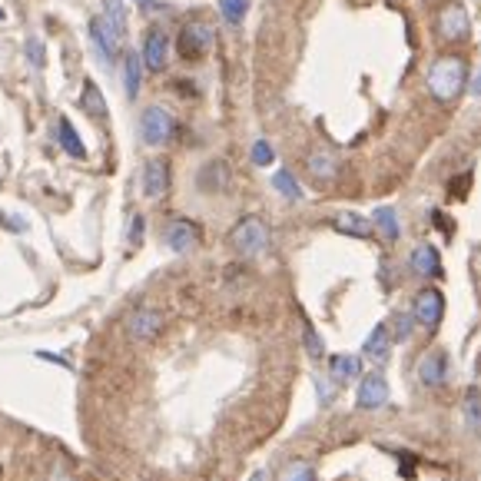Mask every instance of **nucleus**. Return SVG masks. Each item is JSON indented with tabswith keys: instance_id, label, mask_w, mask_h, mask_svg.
Masks as SVG:
<instances>
[{
	"instance_id": "1",
	"label": "nucleus",
	"mask_w": 481,
	"mask_h": 481,
	"mask_svg": "<svg viewBox=\"0 0 481 481\" xmlns=\"http://www.w3.org/2000/svg\"><path fill=\"white\" fill-rule=\"evenodd\" d=\"M465 83H469V64H465V57H458V53L438 57V60L429 67V74H425V87H429V93L438 103H455L458 97H461Z\"/></svg>"
},
{
	"instance_id": "2",
	"label": "nucleus",
	"mask_w": 481,
	"mask_h": 481,
	"mask_svg": "<svg viewBox=\"0 0 481 481\" xmlns=\"http://www.w3.org/2000/svg\"><path fill=\"white\" fill-rule=\"evenodd\" d=\"M269 226L263 216H242L240 223L229 233V246L242 256V259H259L269 249Z\"/></svg>"
},
{
	"instance_id": "3",
	"label": "nucleus",
	"mask_w": 481,
	"mask_h": 481,
	"mask_svg": "<svg viewBox=\"0 0 481 481\" xmlns=\"http://www.w3.org/2000/svg\"><path fill=\"white\" fill-rule=\"evenodd\" d=\"M173 130H177V123H173V116L166 114L163 106H146L143 116H139V139H143L146 146H163V143H170Z\"/></svg>"
},
{
	"instance_id": "4",
	"label": "nucleus",
	"mask_w": 481,
	"mask_h": 481,
	"mask_svg": "<svg viewBox=\"0 0 481 481\" xmlns=\"http://www.w3.org/2000/svg\"><path fill=\"white\" fill-rule=\"evenodd\" d=\"M177 47L186 60H200V57H206L209 47H213V27L206 24V20H186L183 30H179Z\"/></svg>"
},
{
	"instance_id": "5",
	"label": "nucleus",
	"mask_w": 481,
	"mask_h": 481,
	"mask_svg": "<svg viewBox=\"0 0 481 481\" xmlns=\"http://www.w3.org/2000/svg\"><path fill=\"white\" fill-rule=\"evenodd\" d=\"M435 30H438V37H442L445 43H458V40H465L469 37V30H471L469 11H465L458 0L445 4L442 11H438V17H435Z\"/></svg>"
},
{
	"instance_id": "6",
	"label": "nucleus",
	"mask_w": 481,
	"mask_h": 481,
	"mask_svg": "<svg viewBox=\"0 0 481 481\" xmlns=\"http://www.w3.org/2000/svg\"><path fill=\"white\" fill-rule=\"evenodd\" d=\"M355 406L362 412H375V408L389 406V382L382 372H368L359 382V392H355Z\"/></svg>"
},
{
	"instance_id": "7",
	"label": "nucleus",
	"mask_w": 481,
	"mask_h": 481,
	"mask_svg": "<svg viewBox=\"0 0 481 481\" xmlns=\"http://www.w3.org/2000/svg\"><path fill=\"white\" fill-rule=\"evenodd\" d=\"M412 316H415V322H422L425 329H435L445 316V296L435 289V286L422 289L415 296V303H412Z\"/></svg>"
},
{
	"instance_id": "8",
	"label": "nucleus",
	"mask_w": 481,
	"mask_h": 481,
	"mask_svg": "<svg viewBox=\"0 0 481 481\" xmlns=\"http://www.w3.org/2000/svg\"><path fill=\"white\" fill-rule=\"evenodd\" d=\"M163 242H166V249H173V253H193L196 246H200V226L193 223V219H173L170 226H166L163 233Z\"/></svg>"
},
{
	"instance_id": "9",
	"label": "nucleus",
	"mask_w": 481,
	"mask_h": 481,
	"mask_svg": "<svg viewBox=\"0 0 481 481\" xmlns=\"http://www.w3.org/2000/svg\"><path fill=\"white\" fill-rule=\"evenodd\" d=\"M139 60H143V67L153 70V74H160V70L166 67V60H170V37H166L160 27H150V30H146Z\"/></svg>"
},
{
	"instance_id": "10",
	"label": "nucleus",
	"mask_w": 481,
	"mask_h": 481,
	"mask_svg": "<svg viewBox=\"0 0 481 481\" xmlns=\"http://www.w3.org/2000/svg\"><path fill=\"white\" fill-rule=\"evenodd\" d=\"M90 37H93V43H97V53L110 64V60L116 57V51H120L123 34H120V30H116V27L100 13V17H93V20H90Z\"/></svg>"
},
{
	"instance_id": "11",
	"label": "nucleus",
	"mask_w": 481,
	"mask_h": 481,
	"mask_svg": "<svg viewBox=\"0 0 481 481\" xmlns=\"http://www.w3.org/2000/svg\"><path fill=\"white\" fill-rule=\"evenodd\" d=\"M160 329H163V316H160L156 309H137V312L127 319L130 339H137V343H150V339H156Z\"/></svg>"
},
{
	"instance_id": "12",
	"label": "nucleus",
	"mask_w": 481,
	"mask_h": 481,
	"mask_svg": "<svg viewBox=\"0 0 481 481\" xmlns=\"http://www.w3.org/2000/svg\"><path fill=\"white\" fill-rule=\"evenodd\" d=\"M408 269H412L418 279L442 276V256H438V249H435L431 242H422V246H415L412 256H408Z\"/></svg>"
},
{
	"instance_id": "13",
	"label": "nucleus",
	"mask_w": 481,
	"mask_h": 481,
	"mask_svg": "<svg viewBox=\"0 0 481 481\" xmlns=\"http://www.w3.org/2000/svg\"><path fill=\"white\" fill-rule=\"evenodd\" d=\"M166 190H170V166H166V160H150L143 166V196L163 200Z\"/></svg>"
},
{
	"instance_id": "14",
	"label": "nucleus",
	"mask_w": 481,
	"mask_h": 481,
	"mask_svg": "<svg viewBox=\"0 0 481 481\" xmlns=\"http://www.w3.org/2000/svg\"><path fill=\"white\" fill-rule=\"evenodd\" d=\"M448 379V359L445 352H425L422 362H418V382L429 385V389H438Z\"/></svg>"
},
{
	"instance_id": "15",
	"label": "nucleus",
	"mask_w": 481,
	"mask_h": 481,
	"mask_svg": "<svg viewBox=\"0 0 481 481\" xmlns=\"http://www.w3.org/2000/svg\"><path fill=\"white\" fill-rule=\"evenodd\" d=\"M229 183V166L223 160H213V163H206L200 173H196V186L203 193H223Z\"/></svg>"
},
{
	"instance_id": "16",
	"label": "nucleus",
	"mask_w": 481,
	"mask_h": 481,
	"mask_svg": "<svg viewBox=\"0 0 481 481\" xmlns=\"http://www.w3.org/2000/svg\"><path fill=\"white\" fill-rule=\"evenodd\" d=\"M329 375L339 382V385H349V382H355L359 375H362V359H359V355H349V352L332 355V359H329Z\"/></svg>"
},
{
	"instance_id": "17",
	"label": "nucleus",
	"mask_w": 481,
	"mask_h": 481,
	"mask_svg": "<svg viewBox=\"0 0 481 481\" xmlns=\"http://www.w3.org/2000/svg\"><path fill=\"white\" fill-rule=\"evenodd\" d=\"M305 166H309V173H312L319 183H329V179L339 177V156H335V153H329V150L309 153Z\"/></svg>"
},
{
	"instance_id": "18",
	"label": "nucleus",
	"mask_w": 481,
	"mask_h": 481,
	"mask_svg": "<svg viewBox=\"0 0 481 481\" xmlns=\"http://www.w3.org/2000/svg\"><path fill=\"white\" fill-rule=\"evenodd\" d=\"M389 345H392V329H389V322H379L375 329H372V335L366 339V359H372V362H385L389 359Z\"/></svg>"
},
{
	"instance_id": "19",
	"label": "nucleus",
	"mask_w": 481,
	"mask_h": 481,
	"mask_svg": "<svg viewBox=\"0 0 481 481\" xmlns=\"http://www.w3.org/2000/svg\"><path fill=\"white\" fill-rule=\"evenodd\" d=\"M372 226L379 229L385 242H395L398 236H402V226H398V213H395V206H379V209L372 213Z\"/></svg>"
},
{
	"instance_id": "20",
	"label": "nucleus",
	"mask_w": 481,
	"mask_h": 481,
	"mask_svg": "<svg viewBox=\"0 0 481 481\" xmlns=\"http://www.w3.org/2000/svg\"><path fill=\"white\" fill-rule=\"evenodd\" d=\"M332 226L339 229V233H345V236H355V240H368L372 236V223L359 213H339L332 219Z\"/></svg>"
},
{
	"instance_id": "21",
	"label": "nucleus",
	"mask_w": 481,
	"mask_h": 481,
	"mask_svg": "<svg viewBox=\"0 0 481 481\" xmlns=\"http://www.w3.org/2000/svg\"><path fill=\"white\" fill-rule=\"evenodd\" d=\"M461 418H465V425H469L471 435H481V392H478V389H471V392L465 395Z\"/></svg>"
},
{
	"instance_id": "22",
	"label": "nucleus",
	"mask_w": 481,
	"mask_h": 481,
	"mask_svg": "<svg viewBox=\"0 0 481 481\" xmlns=\"http://www.w3.org/2000/svg\"><path fill=\"white\" fill-rule=\"evenodd\" d=\"M139 70H143V60L137 53H127V60H123V87H127L130 100H137L139 93Z\"/></svg>"
},
{
	"instance_id": "23",
	"label": "nucleus",
	"mask_w": 481,
	"mask_h": 481,
	"mask_svg": "<svg viewBox=\"0 0 481 481\" xmlns=\"http://www.w3.org/2000/svg\"><path fill=\"white\" fill-rule=\"evenodd\" d=\"M272 190L279 193V196H286V200H303V186L296 183V177H292L289 170H279L276 177H272Z\"/></svg>"
},
{
	"instance_id": "24",
	"label": "nucleus",
	"mask_w": 481,
	"mask_h": 481,
	"mask_svg": "<svg viewBox=\"0 0 481 481\" xmlns=\"http://www.w3.org/2000/svg\"><path fill=\"white\" fill-rule=\"evenodd\" d=\"M60 143H64V150L76 160H83L87 156V146H83V139L76 137V130L70 127V120H60Z\"/></svg>"
},
{
	"instance_id": "25",
	"label": "nucleus",
	"mask_w": 481,
	"mask_h": 481,
	"mask_svg": "<svg viewBox=\"0 0 481 481\" xmlns=\"http://www.w3.org/2000/svg\"><path fill=\"white\" fill-rule=\"evenodd\" d=\"M83 110H87L90 116H106L103 93L97 90V83H93V80H87V83H83Z\"/></svg>"
},
{
	"instance_id": "26",
	"label": "nucleus",
	"mask_w": 481,
	"mask_h": 481,
	"mask_svg": "<svg viewBox=\"0 0 481 481\" xmlns=\"http://www.w3.org/2000/svg\"><path fill=\"white\" fill-rule=\"evenodd\" d=\"M389 329H392V343H408V335L415 332V316L412 312H395Z\"/></svg>"
},
{
	"instance_id": "27",
	"label": "nucleus",
	"mask_w": 481,
	"mask_h": 481,
	"mask_svg": "<svg viewBox=\"0 0 481 481\" xmlns=\"http://www.w3.org/2000/svg\"><path fill=\"white\" fill-rule=\"evenodd\" d=\"M219 13H223L226 24H240L249 13V0H219Z\"/></svg>"
},
{
	"instance_id": "28",
	"label": "nucleus",
	"mask_w": 481,
	"mask_h": 481,
	"mask_svg": "<svg viewBox=\"0 0 481 481\" xmlns=\"http://www.w3.org/2000/svg\"><path fill=\"white\" fill-rule=\"evenodd\" d=\"M279 481H316V471L305 461H289L286 469L279 471Z\"/></svg>"
},
{
	"instance_id": "29",
	"label": "nucleus",
	"mask_w": 481,
	"mask_h": 481,
	"mask_svg": "<svg viewBox=\"0 0 481 481\" xmlns=\"http://www.w3.org/2000/svg\"><path fill=\"white\" fill-rule=\"evenodd\" d=\"M303 343H305V352H309V359L312 362H322L326 359V345H322V339H319V332L305 322V329H303Z\"/></svg>"
},
{
	"instance_id": "30",
	"label": "nucleus",
	"mask_w": 481,
	"mask_h": 481,
	"mask_svg": "<svg viewBox=\"0 0 481 481\" xmlns=\"http://www.w3.org/2000/svg\"><path fill=\"white\" fill-rule=\"evenodd\" d=\"M312 382H316L319 406H322V408L332 406V402H335V392H339V382L332 379V375H329V379H322V375H316V379H312Z\"/></svg>"
},
{
	"instance_id": "31",
	"label": "nucleus",
	"mask_w": 481,
	"mask_h": 481,
	"mask_svg": "<svg viewBox=\"0 0 481 481\" xmlns=\"http://www.w3.org/2000/svg\"><path fill=\"white\" fill-rule=\"evenodd\" d=\"M103 17H106L120 34L127 30V11H123V4H120V0H106V13H103Z\"/></svg>"
},
{
	"instance_id": "32",
	"label": "nucleus",
	"mask_w": 481,
	"mask_h": 481,
	"mask_svg": "<svg viewBox=\"0 0 481 481\" xmlns=\"http://www.w3.org/2000/svg\"><path fill=\"white\" fill-rule=\"evenodd\" d=\"M249 156H253L256 166H269L272 160H276V153H272V146H269L266 139H256L253 150H249Z\"/></svg>"
},
{
	"instance_id": "33",
	"label": "nucleus",
	"mask_w": 481,
	"mask_h": 481,
	"mask_svg": "<svg viewBox=\"0 0 481 481\" xmlns=\"http://www.w3.org/2000/svg\"><path fill=\"white\" fill-rule=\"evenodd\" d=\"M143 226H146V223H143V216H133V226H130V242H133V246L143 242Z\"/></svg>"
},
{
	"instance_id": "34",
	"label": "nucleus",
	"mask_w": 481,
	"mask_h": 481,
	"mask_svg": "<svg viewBox=\"0 0 481 481\" xmlns=\"http://www.w3.org/2000/svg\"><path fill=\"white\" fill-rule=\"evenodd\" d=\"M27 53H30V60H34V64H43V57H40V43H37V40H30V43H27Z\"/></svg>"
},
{
	"instance_id": "35",
	"label": "nucleus",
	"mask_w": 481,
	"mask_h": 481,
	"mask_svg": "<svg viewBox=\"0 0 481 481\" xmlns=\"http://www.w3.org/2000/svg\"><path fill=\"white\" fill-rule=\"evenodd\" d=\"M47 481H74V478H70L64 469H53L51 475H47Z\"/></svg>"
},
{
	"instance_id": "36",
	"label": "nucleus",
	"mask_w": 481,
	"mask_h": 481,
	"mask_svg": "<svg viewBox=\"0 0 481 481\" xmlns=\"http://www.w3.org/2000/svg\"><path fill=\"white\" fill-rule=\"evenodd\" d=\"M139 7H146V11H153V7H160V4H156V0H137Z\"/></svg>"
},
{
	"instance_id": "37",
	"label": "nucleus",
	"mask_w": 481,
	"mask_h": 481,
	"mask_svg": "<svg viewBox=\"0 0 481 481\" xmlns=\"http://www.w3.org/2000/svg\"><path fill=\"white\" fill-rule=\"evenodd\" d=\"M249 481H269V471H256V475H253Z\"/></svg>"
},
{
	"instance_id": "38",
	"label": "nucleus",
	"mask_w": 481,
	"mask_h": 481,
	"mask_svg": "<svg viewBox=\"0 0 481 481\" xmlns=\"http://www.w3.org/2000/svg\"><path fill=\"white\" fill-rule=\"evenodd\" d=\"M0 20H4V11H0Z\"/></svg>"
}]
</instances>
